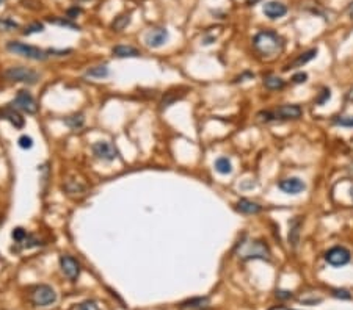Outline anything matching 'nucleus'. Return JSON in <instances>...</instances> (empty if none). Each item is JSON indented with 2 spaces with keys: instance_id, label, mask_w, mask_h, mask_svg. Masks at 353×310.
<instances>
[{
  "instance_id": "obj_6",
  "label": "nucleus",
  "mask_w": 353,
  "mask_h": 310,
  "mask_svg": "<svg viewBox=\"0 0 353 310\" xmlns=\"http://www.w3.org/2000/svg\"><path fill=\"white\" fill-rule=\"evenodd\" d=\"M32 302L38 307H47L57 301V293L49 285H38L32 292Z\"/></svg>"
},
{
  "instance_id": "obj_16",
  "label": "nucleus",
  "mask_w": 353,
  "mask_h": 310,
  "mask_svg": "<svg viewBox=\"0 0 353 310\" xmlns=\"http://www.w3.org/2000/svg\"><path fill=\"white\" fill-rule=\"evenodd\" d=\"M235 210L245 214H257L262 212V206H259L257 202H253L250 199H240L235 204Z\"/></svg>"
},
{
  "instance_id": "obj_30",
  "label": "nucleus",
  "mask_w": 353,
  "mask_h": 310,
  "mask_svg": "<svg viewBox=\"0 0 353 310\" xmlns=\"http://www.w3.org/2000/svg\"><path fill=\"white\" fill-rule=\"evenodd\" d=\"M331 296L337 298V300H345V301L351 300L350 292L345 290V288H334V290H331Z\"/></svg>"
},
{
  "instance_id": "obj_17",
  "label": "nucleus",
  "mask_w": 353,
  "mask_h": 310,
  "mask_svg": "<svg viewBox=\"0 0 353 310\" xmlns=\"http://www.w3.org/2000/svg\"><path fill=\"white\" fill-rule=\"evenodd\" d=\"M317 49H309V50H306V52H303V54H300L295 60H292V62L284 68V70H289V69H295V68H301L303 64H306V63H309L312 58H315V55H317Z\"/></svg>"
},
{
  "instance_id": "obj_10",
  "label": "nucleus",
  "mask_w": 353,
  "mask_h": 310,
  "mask_svg": "<svg viewBox=\"0 0 353 310\" xmlns=\"http://www.w3.org/2000/svg\"><path fill=\"white\" fill-rule=\"evenodd\" d=\"M278 188L286 194H300L306 190V184L300 177H289L278 184Z\"/></svg>"
},
{
  "instance_id": "obj_15",
  "label": "nucleus",
  "mask_w": 353,
  "mask_h": 310,
  "mask_svg": "<svg viewBox=\"0 0 353 310\" xmlns=\"http://www.w3.org/2000/svg\"><path fill=\"white\" fill-rule=\"evenodd\" d=\"M262 10H264V14L272 20L286 16V13H287V6L284 4H281V2H276V0H272V2L264 4Z\"/></svg>"
},
{
  "instance_id": "obj_1",
  "label": "nucleus",
  "mask_w": 353,
  "mask_h": 310,
  "mask_svg": "<svg viewBox=\"0 0 353 310\" xmlns=\"http://www.w3.org/2000/svg\"><path fill=\"white\" fill-rule=\"evenodd\" d=\"M254 50L264 58H275L284 50V38L273 30H262L253 38Z\"/></svg>"
},
{
  "instance_id": "obj_25",
  "label": "nucleus",
  "mask_w": 353,
  "mask_h": 310,
  "mask_svg": "<svg viewBox=\"0 0 353 310\" xmlns=\"http://www.w3.org/2000/svg\"><path fill=\"white\" fill-rule=\"evenodd\" d=\"M182 96H184V92H182V94H176V92L170 91V92H167V94H165V96H163V99H162L160 105L163 106V108H167V106L173 105L176 100H179Z\"/></svg>"
},
{
  "instance_id": "obj_35",
  "label": "nucleus",
  "mask_w": 353,
  "mask_h": 310,
  "mask_svg": "<svg viewBox=\"0 0 353 310\" xmlns=\"http://www.w3.org/2000/svg\"><path fill=\"white\" fill-rule=\"evenodd\" d=\"M77 310H99V307L94 301H85L77 307Z\"/></svg>"
},
{
  "instance_id": "obj_34",
  "label": "nucleus",
  "mask_w": 353,
  "mask_h": 310,
  "mask_svg": "<svg viewBox=\"0 0 353 310\" xmlns=\"http://www.w3.org/2000/svg\"><path fill=\"white\" fill-rule=\"evenodd\" d=\"M276 298L281 301H287V300H292L293 293L289 292V290H276Z\"/></svg>"
},
{
  "instance_id": "obj_18",
  "label": "nucleus",
  "mask_w": 353,
  "mask_h": 310,
  "mask_svg": "<svg viewBox=\"0 0 353 310\" xmlns=\"http://www.w3.org/2000/svg\"><path fill=\"white\" fill-rule=\"evenodd\" d=\"M113 55L118 58H131V56H138L140 52L132 46H116L113 47Z\"/></svg>"
},
{
  "instance_id": "obj_14",
  "label": "nucleus",
  "mask_w": 353,
  "mask_h": 310,
  "mask_svg": "<svg viewBox=\"0 0 353 310\" xmlns=\"http://www.w3.org/2000/svg\"><path fill=\"white\" fill-rule=\"evenodd\" d=\"M301 226H303V218L295 216L289 221V244L292 249H297L300 243V235H301Z\"/></svg>"
},
{
  "instance_id": "obj_43",
  "label": "nucleus",
  "mask_w": 353,
  "mask_h": 310,
  "mask_svg": "<svg viewBox=\"0 0 353 310\" xmlns=\"http://www.w3.org/2000/svg\"><path fill=\"white\" fill-rule=\"evenodd\" d=\"M203 310H209V308H203Z\"/></svg>"
},
{
  "instance_id": "obj_40",
  "label": "nucleus",
  "mask_w": 353,
  "mask_h": 310,
  "mask_svg": "<svg viewBox=\"0 0 353 310\" xmlns=\"http://www.w3.org/2000/svg\"><path fill=\"white\" fill-rule=\"evenodd\" d=\"M347 99L353 102V88H350V90H348V92H347Z\"/></svg>"
},
{
  "instance_id": "obj_38",
  "label": "nucleus",
  "mask_w": 353,
  "mask_h": 310,
  "mask_svg": "<svg viewBox=\"0 0 353 310\" xmlns=\"http://www.w3.org/2000/svg\"><path fill=\"white\" fill-rule=\"evenodd\" d=\"M301 302L303 304H319V302H322V300L320 298H315V300H303Z\"/></svg>"
},
{
  "instance_id": "obj_20",
  "label": "nucleus",
  "mask_w": 353,
  "mask_h": 310,
  "mask_svg": "<svg viewBox=\"0 0 353 310\" xmlns=\"http://www.w3.org/2000/svg\"><path fill=\"white\" fill-rule=\"evenodd\" d=\"M215 170L220 174H229L232 171V163L228 157H220L215 160Z\"/></svg>"
},
{
  "instance_id": "obj_31",
  "label": "nucleus",
  "mask_w": 353,
  "mask_h": 310,
  "mask_svg": "<svg viewBox=\"0 0 353 310\" xmlns=\"http://www.w3.org/2000/svg\"><path fill=\"white\" fill-rule=\"evenodd\" d=\"M329 98H331V91H329L328 88H323V90L319 92V96L315 98L314 102H315V105H323Z\"/></svg>"
},
{
  "instance_id": "obj_11",
  "label": "nucleus",
  "mask_w": 353,
  "mask_h": 310,
  "mask_svg": "<svg viewBox=\"0 0 353 310\" xmlns=\"http://www.w3.org/2000/svg\"><path fill=\"white\" fill-rule=\"evenodd\" d=\"M60 266H62V271L65 272V276L69 278L71 280H76L80 274V265L79 262L71 257V256H62L60 258Z\"/></svg>"
},
{
  "instance_id": "obj_5",
  "label": "nucleus",
  "mask_w": 353,
  "mask_h": 310,
  "mask_svg": "<svg viewBox=\"0 0 353 310\" xmlns=\"http://www.w3.org/2000/svg\"><path fill=\"white\" fill-rule=\"evenodd\" d=\"M5 77L8 80H13V82L27 83V85H35V83L40 80V74L37 72V70H33L30 68H24V66L8 68L5 70Z\"/></svg>"
},
{
  "instance_id": "obj_4",
  "label": "nucleus",
  "mask_w": 353,
  "mask_h": 310,
  "mask_svg": "<svg viewBox=\"0 0 353 310\" xmlns=\"http://www.w3.org/2000/svg\"><path fill=\"white\" fill-rule=\"evenodd\" d=\"M7 49L16 55L26 56L29 60H35V62H44V60L49 56V52L40 49V47L29 46L26 42H19V41H10L7 44Z\"/></svg>"
},
{
  "instance_id": "obj_22",
  "label": "nucleus",
  "mask_w": 353,
  "mask_h": 310,
  "mask_svg": "<svg viewBox=\"0 0 353 310\" xmlns=\"http://www.w3.org/2000/svg\"><path fill=\"white\" fill-rule=\"evenodd\" d=\"M209 302V298H192L185 302L181 304V307L184 308H199V307H206Z\"/></svg>"
},
{
  "instance_id": "obj_42",
  "label": "nucleus",
  "mask_w": 353,
  "mask_h": 310,
  "mask_svg": "<svg viewBox=\"0 0 353 310\" xmlns=\"http://www.w3.org/2000/svg\"><path fill=\"white\" fill-rule=\"evenodd\" d=\"M2 2H4V0H0V4H2Z\"/></svg>"
},
{
  "instance_id": "obj_28",
  "label": "nucleus",
  "mask_w": 353,
  "mask_h": 310,
  "mask_svg": "<svg viewBox=\"0 0 353 310\" xmlns=\"http://www.w3.org/2000/svg\"><path fill=\"white\" fill-rule=\"evenodd\" d=\"M331 122L340 127H353V116H334Z\"/></svg>"
},
{
  "instance_id": "obj_8",
  "label": "nucleus",
  "mask_w": 353,
  "mask_h": 310,
  "mask_svg": "<svg viewBox=\"0 0 353 310\" xmlns=\"http://www.w3.org/2000/svg\"><path fill=\"white\" fill-rule=\"evenodd\" d=\"M15 106L16 110H21L24 113H27V114H35L38 112V104L37 100H35V98L32 96V94L26 90H21L18 91L16 94V98L13 100V104H11Z\"/></svg>"
},
{
  "instance_id": "obj_44",
  "label": "nucleus",
  "mask_w": 353,
  "mask_h": 310,
  "mask_svg": "<svg viewBox=\"0 0 353 310\" xmlns=\"http://www.w3.org/2000/svg\"><path fill=\"white\" fill-rule=\"evenodd\" d=\"M289 310H290V308H289Z\"/></svg>"
},
{
  "instance_id": "obj_24",
  "label": "nucleus",
  "mask_w": 353,
  "mask_h": 310,
  "mask_svg": "<svg viewBox=\"0 0 353 310\" xmlns=\"http://www.w3.org/2000/svg\"><path fill=\"white\" fill-rule=\"evenodd\" d=\"M51 24H55V26H62V27H68V28H73V30H79L80 27L77 24L73 22V19H63V18H49L47 19Z\"/></svg>"
},
{
  "instance_id": "obj_36",
  "label": "nucleus",
  "mask_w": 353,
  "mask_h": 310,
  "mask_svg": "<svg viewBox=\"0 0 353 310\" xmlns=\"http://www.w3.org/2000/svg\"><path fill=\"white\" fill-rule=\"evenodd\" d=\"M306 78H308V74H304V72H298L292 77V82L295 83V85H298V83H304Z\"/></svg>"
},
{
  "instance_id": "obj_7",
  "label": "nucleus",
  "mask_w": 353,
  "mask_h": 310,
  "mask_svg": "<svg viewBox=\"0 0 353 310\" xmlns=\"http://www.w3.org/2000/svg\"><path fill=\"white\" fill-rule=\"evenodd\" d=\"M323 257H325V262L328 265L339 268V266H344L348 264L351 258V254L344 246H333L331 249H328Z\"/></svg>"
},
{
  "instance_id": "obj_39",
  "label": "nucleus",
  "mask_w": 353,
  "mask_h": 310,
  "mask_svg": "<svg viewBox=\"0 0 353 310\" xmlns=\"http://www.w3.org/2000/svg\"><path fill=\"white\" fill-rule=\"evenodd\" d=\"M347 13H348V16H350V18L353 19V2H351V4L348 5V8H347Z\"/></svg>"
},
{
  "instance_id": "obj_41",
  "label": "nucleus",
  "mask_w": 353,
  "mask_h": 310,
  "mask_svg": "<svg viewBox=\"0 0 353 310\" xmlns=\"http://www.w3.org/2000/svg\"><path fill=\"white\" fill-rule=\"evenodd\" d=\"M350 196H351V199H353V185H351V188H350Z\"/></svg>"
},
{
  "instance_id": "obj_23",
  "label": "nucleus",
  "mask_w": 353,
  "mask_h": 310,
  "mask_svg": "<svg viewBox=\"0 0 353 310\" xmlns=\"http://www.w3.org/2000/svg\"><path fill=\"white\" fill-rule=\"evenodd\" d=\"M129 22H131V14H121V16H118V18L113 20L112 27H113V30H116V32H121V30H124V28L129 26Z\"/></svg>"
},
{
  "instance_id": "obj_29",
  "label": "nucleus",
  "mask_w": 353,
  "mask_h": 310,
  "mask_svg": "<svg viewBox=\"0 0 353 310\" xmlns=\"http://www.w3.org/2000/svg\"><path fill=\"white\" fill-rule=\"evenodd\" d=\"M40 32H44V26L41 22H33L29 27L24 28V34H33V33H40Z\"/></svg>"
},
{
  "instance_id": "obj_33",
  "label": "nucleus",
  "mask_w": 353,
  "mask_h": 310,
  "mask_svg": "<svg viewBox=\"0 0 353 310\" xmlns=\"http://www.w3.org/2000/svg\"><path fill=\"white\" fill-rule=\"evenodd\" d=\"M18 142H19V148H22V149H32L33 148V140L27 135H22Z\"/></svg>"
},
{
  "instance_id": "obj_3",
  "label": "nucleus",
  "mask_w": 353,
  "mask_h": 310,
  "mask_svg": "<svg viewBox=\"0 0 353 310\" xmlns=\"http://www.w3.org/2000/svg\"><path fill=\"white\" fill-rule=\"evenodd\" d=\"M239 257L242 260H251V258H259V260H270V249L268 246L261 242V240H248L239 243Z\"/></svg>"
},
{
  "instance_id": "obj_21",
  "label": "nucleus",
  "mask_w": 353,
  "mask_h": 310,
  "mask_svg": "<svg viewBox=\"0 0 353 310\" xmlns=\"http://www.w3.org/2000/svg\"><path fill=\"white\" fill-rule=\"evenodd\" d=\"M65 124H66L69 128L77 130V128H80L82 126L85 124L84 114H73V116H68V118L65 119Z\"/></svg>"
},
{
  "instance_id": "obj_19",
  "label": "nucleus",
  "mask_w": 353,
  "mask_h": 310,
  "mask_svg": "<svg viewBox=\"0 0 353 310\" xmlns=\"http://www.w3.org/2000/svg\"><path fill=\"white\" fill-rule=\"evenodd\" d=\"M264 86L270 91H276V90H282L286 86V82L276 77V76H267L264 77Z\"/></svg>"
},
{
  "instance_id": "obj_13",
  "label": "nucleus",
  "mask_w": 353,
  "mask_h": 310,
  "mask_svg": "<svg viewBox=\"0 0 353 310\" xmlns=\"http://www.w3.org/2000/svg\"><path fill=\"white\" fill-rule=\"evenodd\" d=\"M0 119H5V121H8L10 124H13L16 128H22L24 124H26L22 114L11 104L4 106V108H0Z\"/></svg>"
},
{
  "instance_id": "obj_12",
  "label": "nucleus",
  "mask_w": 353,
  "mask_h": 310,
  "mask_svg": "<svg viewBox=\"0 0 353 310\" xmlns=\"http://www.w3.org/2000/svg\"><path fill=\"white\" fill-rule=\"evenodd\" d=\"M168 40V32L165 28H152L146 33L145 36V42L148 47H152V49H157V47L163 46Z\"/></svg>"
},
{
  "instance_id": "obj_9",
  "label": "nucleus",
  "mask_w": 353,
  "mask_h": 310,
  "mask_svg": "<svg viewBox=\"0 0 353 310\" xmlns=\"http://www.w3.org/2000/svg\"><path fill=\"white\" fill-rule=\"evenodd\" d=\"M91 149H93V154L96 155L99 160H104V162H113L118 157V150L109 141H96L91 146Z\"/></svg>"
},
{
  "instance_id": "obj_27",
  "label": "nucleus",
  "mask_w": 353,
  "mask_h": 310,
  "mask_svg": "<svg viewBox=\"0 0 353 310\" xmlns=\"http://www.w3.org/2000/svg\"><path fill=\"white\" fill-rule=\"evenodd\" d=\"M16 28H19V26H18V22H15L13 19H10V18L0 19V32H13Z\"/></svg>"
},
{
  "instance_id": "obj_32",
  "label": "nucleus",
  "mask_w": 353,
  "mask_h": 310,
  "mask_svg": "<svg viewBox=\"0 0 353 310\" xmlns=\"http://www.w3.org/2000/svg\"><path fill=\"white\" fill-rule=\"evenodd\" d=\"M11 235H13L15 242H18V243H22V242L27 238V235H29V234H27V230H26V229H22V228H16Z\"/></svg>"
},
{
  "instance_id": "obj_37",
  "label": "nucleus",
  "mask_w": 353,
  "mask_h": 310,
  "mask_svg": "<svg viewBox=\"0 0 353 310\" xmlns=\"http://www.w3.org/2000/svg\"><path fill=\"white\" fill-rule=\"evenodd\" d=\"M80 13H82V8H79V6L69 8V10H68V19H76L77 14H80Z\"/></svg>"
},
{
  "instance_id": "obj_2",
  "label": "nucleus",
  "mask_w": 353,
  "mask_h": 310,
  "mask_svg": "<svg viewBox=\"0 0 353 310\" xmlns=\"http://www.w3.org/2000/svg\"><path fill=\"white\" fill-rule=\"evenodd\" d=\"M303 116V108L300 105L295 104H287L281 105L276 110H265L259 112L257 118L264 122H272V121H295Z\"/></svg>"
},
{
  "instance_id": "obj_26",
  "label": "nucleus",
  "mask_w": 353,
  "mask_h": 310,
  "mask_svg": "<svg viewBox=\"0 0 353 310\" xmlns=\"http://www.w3.org/2000/svg\"><path fill=\"white\" fill-rule=\"evenodd\" d=\"M87 76L90 77H98V78H102V77H107L109 76V68L107 66H96V68H91L87 70Z\"/></svg>"
}]
</instances>
